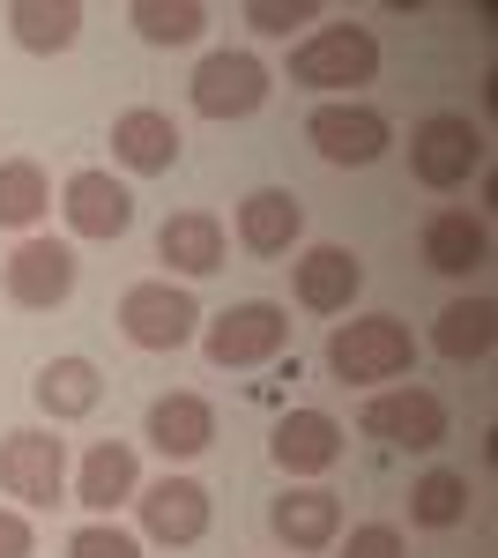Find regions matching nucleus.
I'll use <instances>...</instances> for the list:
<instances>
[{
  "mask_svg": "<svg viewBox=\"0 0 498 558\" xmlns=\"http://www.w3.org/2000/svg\"><path fill=\"white\" fill-rule=\"evenodd\" d=\"M491 343H498V305L491 299H454L439 313V328H432V350L447 365H476V357H491Z\"/></svg>",
  "mask_w": 498,
  "mask_h": 558,
  "instance_id": "b1692460",
  "label": "nucleus"
},
{
  "mask_svg": "<svg viewBox=\"0 0 498 558\" xmlns=\"http://www.w3.org/2000/svg\"><path fill=\"white\" fill-rule=\"evenodd\" d=\"M142 439H149L165 462H194V454H208V447H216V402H208V395H194V387H171V395H157V402H149Z\"/></svg>",
  "mask_w": 498,
  "mask_h": 558,
  "instance_id": "f8f14e48",
  "label": "nucleus"
},
{
  "mask_svg": "<svg viewBox=\"0 0 498 558\" xmlns=\"http://www.w3.org/2000/svg\"><path fill=\"white\" fill-rule=\"evenodd\" d=\"M134 514H142V536H149V544L186 551V544H202V536H208L216 499H208V484H194V476H157V484L134 492Z\"/></svg>",
  "mask_w": 498,
  "mask_h": 558,
  "instance_id": "9d476101",
  "label": "nucleus"
},
{
  "mask_svg": "<svg viewBox=\"0 0 498 558\" xmlns=\"http://www.w3.org/2000/svg\"><path fill=\"white\" fill-rule=\"evenodd\" d=\"M268 105V68L253 60V52H208L202 68H194V112L202 120H253Z\"/></svg>",
  "mask_w": 498,
  "mask_h": 558,
  "instance_id": "9b49d317",
  "label": "nucleus"
},
{
  "mask_svg": "<svg viewBox=\"0 0 498 558\" xmlns=\"http://www.w3.org/2000/svg\"><path fill=\"white\" fill-rule=\"evenodd\" d=\"M416 246H424V268H432V276L469 283L476 268H491V223H484L476 209H432Z\"/></svg>",
  "mask_w": 498,
  "mask_h": 558,
  "instance_id": "4468645a",
  "label": "nucleus"
},
{
  "mask_svg": "<svg viewBox=\"0 0 498 558\" xmlns=\"http://www.w3.org/2000/svg\"><path fill=\"white\" fill-rule=\"evenodd\" d=\"M0 492L31 514V507H60V492H68V439L60 432H8L0 439Z\"/></svg>",
  "mask_w": 498,
  "mask_h": 558,
  "instance_id": "0eeeda50",
  "label": "nucleus"
},
{
  "mask_svg": "<svg viewBox=\"0 0 498 558\" xmlns=\"http://www.w3.org/2000/svg\"><path fill=\"white\" fill-rule=\"evenodd\" d=\"M60 216H68L75 239L112 246V239H126V223H134V194H126V179H112V172H75L60 186Z\"/></svg>",
  "mask_w": 498,
  "mask_h": 558,
  "instance_id": "ddd939ff",
  "label": "nucleus"
},
{
  "mask_svg": "<svg viewBox=\"0 0 498 558\" xmlns=\"http://www.w3.org/2000/svg\"><path fill=\"white\" fill-rule=\"evenodd\" d=\"M202 350L216 373H253V365H276L291 350V313L276 299H239L223 305L216 320L202 328Z\"/></svg>",
  "mask_w": 498,
  "mask_h": 558,
  "instance_id": "7ed1b4c3",
  "label": "nucleus"
},
{
  "mask_svg": "<svg viewBox=\"0 0 498 558\" xmlns=\"http://www.w3.org/2000/svg\"><path fill=\"white\" fill-rule=\"evenodd\" d=\"M0 558H38V529L23 507H0Z\"/></svg>",
  "mask_w": 498,
  "mask_h": 558,
  "instance_id": "7c9ffc66",
  "label": "nucleus"
},
{
  "mask_svg": "<svg viewBox=\"0 0 498 558\" xmlns=\"http://www.w3.org/2000/svg\"><path fill=\"white\" fill-rule=\"evenodd\" d=\"M357 425L373 432V439H387V447H410V454H432V447H447V432H454V410L432 395V387H379L373 402H365V417Z\"/></svg>",
  "mask_w": 498,
  "mask_h": 558,
  "instance_id": "6e6552de",
  "label": "nucleus"
},
{
  "mask_svg": "<svg viewBox=\"0 0 498 558\" xmlns=\"http://www.w3.org/2000/svg\"><path fill=\"white\" fill-rule=\"evenodd\" d=\"M342 439H350V432L335 425L328 410H283L276 432H268V454H276L283 476H320V470L342 462Z\"/></svg>",
  "mask_w": 498,
  "mask_h": 558,
  "instance_id": "f3484780",
  "label": "nucleus"
},
{
  "mask_svg": "<svg viewBox=\"0 0 498 558\" xmlns=\"http://www.w3.org/2000/svg\"><path fill=\"white\" fill-rule=\"evenodd\" d=\"M68 558H142V536L120 529V521H83L68 536Z\"/></svg>",
  "mask_w": 498,
  "mask_h": 558,
  "instance_id": "cd10ccee",
  "label": "nucleus"
},
{
  "mask_svg": "<svg viewBox=\"0 0 498 558\" xmlns=\"http://www.w3.org/2000/svg\"><path fill=\"white\" fill-rule=\"evenodd\" d=\"M335 544H342V558H410V544H402L394 521H365V529H350V536H335Z\"/></svg>",
  "mask_w": 498,
  "mask_h": 558,
  "instance_id": "c756f323",
  "label": "nucleus"
},
{
  "mask_svg": "<svg viewBox=\"0 0 498 558\" xmlns=\"http://www.w3.org/2000/svg\"><path fill=\"white\" fill-rule=\"evenodd\" d=\"M52 209V179L38 157H0V231H38Z\"/></svg>",
  "mask_w": 498,
  "mask_h": 558,
  "instance_id": "393cba45",
  "label": "nucleus"
},
{
  "mask_svg": "<svg viewBox=\"0 0 498 558\" xmlns=\"http://www.w3.org/2000/svg\"><path fill=\"white\" fill-rule=\"evenodd\" d=\"M410 521L416 529H461V521H469V476L461 470H424L410 484Z\"/></svg>",
  "mask_w": 498,
  "mask_h": 558,
  "instance_id": "a878e982",
  "label": "nucleus"
},
{
  "mask_svg": "<svg viewBox=\"0 0 498 558\" xmlns=\"http://www.w3.org/2000/svg\"><path fill=\"white\" fill-rule=\"evenodd\" d=\"M305 142L328 157L335 172H365V165H379L394 149V120L379 105H357V97H328V105H313Z\"/></svg>",
  "mask_w": 498,
  "mask_h": 558,
  "instance_id": "423d86ee",
  "label": "nucleus"
},
{
  "mask_svg": "<svg viewBox=\"0 0 498 558\" xmlns=\"http://www.w3.org/2000/svg\"><path fill=\"white\" fill-rule=\"evenodd\" d=\"M416 365V336L394 313H357L328 328V373L342 387H387Z\"/></svg>",
  "mask_w": 498,
  "mask_h": 558,
  "instance_id": "f257e3e1",
  "label": "nucleus"
},
{
  "mask_svg": "<svg viewBox=\"0 0 498 558\" xmlns=\"http://www.w3.org/2000/svg\"><path fill=\"white\" fill-rule=\"evenodd\" d=\"M8 38L23 52H68L83 38V0H8Z\"/></svg>",
  "mask_w": 498,
  "mask_h": 558,
  "instance_id": "5701e85b",
  "label": "nucleus"
},
{
  "mask_svg": "<svg viewBox=\"0 0 498 558\" xmlns=\"http://www.w3.org/2000/svg\"><path fill=\"white\" fill-rule=\"evenodd\" d=\"M134 492H142L134 447L126 439H97L83 454V470H75V507H89V521H112L120 507H134Z\"/></svg>",
  "mask_w": 498,
  "mask_h": 558,
  "instance_id": "6ab92c4d",
  "label": "nucleus"
},
{
  "mask_svg": "<svg viewBox=\"0 0 498 558\" xmlns=\"http://www.w3.org/2000/svg\"><path fill=\"white\" fill-rule=\"evenodd\" d=\"M223 216H208V209H179L165 216V231H157V260H165L171 276H216L223 268Z\"/></svg>",
  "mask_w": 498,
  "mask_h": 558,
  "instance_id": "412c9836",
  "label": "nucleus"
},
{
  "mask_svg": "<svg viewBox=\"0 0 498 558\" xmlns=\"http://www.w3.org/2000/svg\"><path fill=\"white\" fill-rule=\"evenodd\" d=\"M75 246L68 239H23L15 254L0 260V299L23 305V313H52V305L75 299Z\"/></svg>",
  "mask_w": 498,
  "mask_h": 558,
  "instance_id": "1a4fd4ad",
  "label": "nucleus"
},
{
  "mask_svg": "<svg viewBox=\"0 0 498 558\" xmlns=\"http://www.w3.org/2000/svg\"><path fill=\"white\" fill-rule=\"evenodd\" d=\"M268 529H276V544L283 551H328L335 536H342V499H335L328 484H291L276 507H268Z\"/></svg>",
  "mask_w": 498,
  "mask_h": 558,
  "instance_id": "a211bd4d",
  "label": "nucleus"
},
{
  "mask_svg": "<svg viewBox=\"0 0 498 558\" xmlns=\"http://www.w3.org/2000/svg\"><path fill=\"white\" fill-rule=\"evenodd\" d=\"M31 395H38V410L52 425H75V417H89V410L105 402V373H97L89 357H52V365H38Z\"/></svg>",
  "mask_w": 498,
  "mask_h": 558,
  "instance_id": "4be33fe9",
  "label": "nucleus"
},
{
  "mask_svg": "<svg viewBox=\"0 0 498 558\" xmlns=\"http://www.w3.org/2000/svg\"><path fill=\"white\" fill-rule=\"evenodd\" d=\"M126 23L142 31V45H194L208 31V8L202 0H134Z\"/></svg>",
  "mask_w": 498,
  "mask_h": 558,
  "instance_id": "bb28decb",
  "label": "nucleus"
},
{
  "mask_svg": "<svg viewBox=\"0 0 498 558\" xmlns=\"http://www.w3.org/2000/svg\"><path fill=\"white\" fill-rule=\"evenodd\" d=\"M491 165V142L484 128L469 120V112H424L410 128V172L416 186H432V194H461L469 179H484Z\"/></svg>",
  "mask_w": 498,
  "mask_h": 558,
  "instance_id": "f03ea898",
  "label": "nucleus"
},
{
  "mask_svg": "<svg viewBox=\"0 0 498 558\" xmlns=\"http://www.w3.org/2000/svg\"><path fill=\"white\" fill-rule=\"evenodd\" d=\"M365 291V260L350 254V246H305L291 268V299L305 313H350Z\"/></svg>",
  "mask_w": 498,
  "mask_h": 558,
  "instance_id": "dca6fc26",
  "label": "nucleus"
},
{
  "mask_svg": "<svg viewBox=\"0 0 498 558\" xmlns=\"http://www.w3.org/2000/svg\"><path fill=\"white\" fill-rule=\"evenodd\" d=\"M120 336L134 350H186L202 336V305H194L186 283H171V276L126 283L120 291Z\"/></svg>",
  "mask_w": 498,
  "mask_h": 558,
  "instance_id": "39448f33",
  "label": "nucleus"
},
{
  "mask_svg": "<svg viewBox=\"0 0 498 558\" xmlns=\"http://www.w3.org/2000/svg\"><path fill=\"white\" fill-rule=\"evenodd\" d=\"M179 120L171 112H157V105H134V112H120L112 120V157H120L126 172H142V179H157L179 165Z\"/></svg>",
  "mask_w": 498,
  "mask_h": 558,
  "instance_id": "aec40b11",
  "label": "nucleus"
},
{
  "mask_svg": "<svg viewBox=\"0 0 498 558\" xmlns=\"http://www.w3.org/2000/svg\"><path fill=\"white\" fill-rule=\"evenodd\" d=\"M246 23L260 38H291L297 23H320V0H246Z\"/></svg>",
  "mask_w": 498,
  "mask_h": 558,
  "instance_id": "c85d7f7f",
  "label": "nucleus"
},
{
  "mask_svg": "<svg viewBox=\"0 0 498 558\" xmlns=\"http://www.w3.org/2000/svg\"><path fill=\"white\" fill-rule=\"evenodd\" d=\"M231 239L260 260H283L305 239V202H297L291 186H253L246 202H239V216H231Z\"/></svg>",
  "mask_w": 498,
  "mask_h": 558,
  "instance_id": "2eb2a0df",
  "label": "nucleus"
},
{
  "mask_svg": "<svg viewBox=\"0 0 498 558\" xmlns=\"http://www.w3.org/2000/svg\"><path fill=\"white\" fill-rule=\"evenodd\" d=\"M291 83L305 89H365L379 83V38L365 23H320L305 45H291Z\"/></svg>",
  "mask_w": 498,
  "mask_h": 558,
  "instance_id": "20e7f679",
  "label": "nucleus"
}]
</instances>
